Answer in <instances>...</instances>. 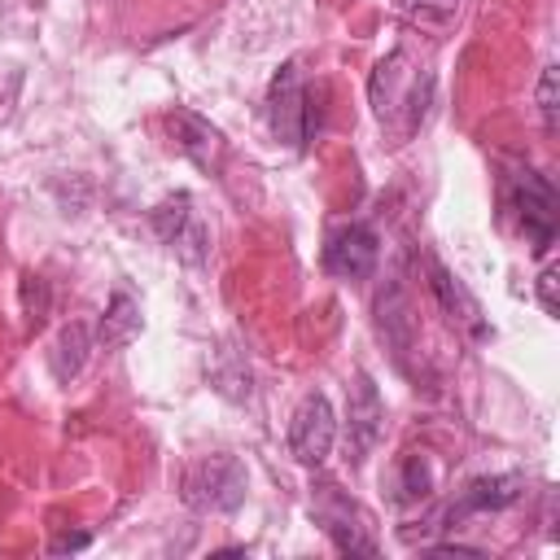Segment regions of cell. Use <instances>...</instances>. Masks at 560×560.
<instances>
[{"label":"cell","mask_w":560,"mask_h":560,"mask_svg":"<svg viewBox=\"0 0 560 560\" xmlns=\"http://www.w3.org/2000/svg\"><path fill=\"white\" fill-rule=\"evenodd\" d=\"M368 96H372V114L385 131L389 144H407L424 114H429V101H433V70L424 61H416L407 48H394L385 52L376 66H372V79H368Z\"/></svg>","instance_id":"obj_1"},{"label":"cell","mask_w":560,"mask_h":560,"mask_svg":"<svg viewBox=\"0 0 560 560\" xmlns=\"http://www.w3.org/2000/svg\"><path fill=\"white\" fill-rule=\"evenodd\" d=\"M508 192V210L516 214L521 232H525V245L542 258L551 245H556V228H560V201H556V188L534 171V166H516L503 184Z\"/></svg>","instance_id":"obj_2"},{"label":"cell","mask_w":560,"mask_h":560,"mask_svg":"<svg viewBox=\"0 0 560 560\" xmlns=\"http://www.w3.org/2000/svg\"><path fill=\"white\" fill-rule=\"evenodd\" d=\"M245 464L236 455H201L184 472V503L197 512H236L245 503Z\"/></svg>","instance_id":"obj_3"},{"label":"cell","mask_w":560,"mask_h":560,"mask_svg":"<svg viewBox=\"0 0 560 560\" xmlns=\"http://www.w3.org/2000/svg\"><path fill=\"white\" fill-rule=\"evenodd\" d=\"M267 122H271V136L289 149H302L311 140V127L319 122L315 105H311V92L298 74V61H284L267 88Z\"/></svg>","instance_id":"obj_4"},{"label":"cell","mask_w":560,"mask_h":560,"mask_svg":"<svg viewBox=\"0 0 560 560\" xmlns=\"http://www.w3.org/2000/svg\"><path fill=\"white\" fill-rule=\"evenodd\" d=\"M311 508H315V521L324 525L328 542H332L341 556H368V560H372V556L381 551L376 538H372V529L363 525V512H359L332 481H319V486H315Z\"/></svg>","instance_id":"obj_5"},{"label":"cell","mask_w":560,"mask_h":560,"mask_svg":"<svg viewBox=\"0 0 560 560\" xmlns=\"http://www.w3.org/2000/svg\"><path fill=\"white\" fill-rule=\"evenodd\" d=\"M332 438H337V416H332V402L324 394H306L289 420V455L306 468L324 464L328 451H332Z\"/></svg>","instance_id":"obj_6"},{"label":"cell","mask_w":560,"mask_h":560,"mask_svg":"<svg viewBox=\"0 0 560 560\" xmlns=\"http://www.w3.org/2000/svg\"><path fill=\"white\" fill-rule=\"evenodd\" d=\"M381 433H385V402H381L372 376L354 372L350 407H346V455H350V464H363L372 455V446L381 442Z\"/></svg>","instance_id":"obj_7"},{"label":"cell","mask_w":560,"mask_h":560,"mask_svg":"<svg viewBox=\"0 0 560 560\" xmlns=\"http://www.w3.org/2000/svg\"><path fill=\"white\" fill-rule=\"evenodd\" d=\"M381 258V241L368 223H341L337 232H328V245H324V271L337 276V280H363L372 276Z\"/></svg>","instance_id":"obj_8"},{"label":"cell","mask_w":560,"mask_h":560,"mask_svg":"<svg viewBox=\"0 0 560 560\" xmlns=\"http://www.w3.org/2000/svg\"><path fill=\"white\" fill-rule=\"evenodd\" d=\"M153 232L166 241V245H175L179 249V258H188V262H201L206 258V241H210V232L197 223V214H192V197L188 192H175V197H166L153 214Z\"/></svg>","instance_id":"obj_9"},{"label":"cell","mask_w":560,"mask_h":560,"mask_svg":"<svg viewBox=\"0 0 560 560\" xmlns=\"http://www.w3.org/2000/svg\"><path fill=\"white\" fill-rule=\"evenodd\" d=\"M166 127H171V144H175L184 158H192L201 171H219V166H223V153H228L223 131L210 127L201 114H192V109H171V114H166Z\"/></svg>","instance_id":"obj_10"},{"label":"cell","mask_w":560,"mask_h":560,"mask_svg":"<svg viewBox=\"0 0 560 560\" xmlns=\"http://www.w3.org/2000/svg\"><path fill=\"white\" fill-rule=\"evenodd\" d=\"M521 494H525V481L512 477V472H499V477H472V481L459 490V499L451 503L446 521H464V516H472V512H499V508H512Z\"/></svg>","instance_id":"obj_11"},{"label":"cell","mask_w":560,"mask_h":560,"mask_svg":"<svg viewBox=\"0 0 560 560\" xmlns=\"http://www.w3.org/2000/svg\"><path fill=\"white\" fill-rule=\"evenodd\" d=\"M424 276H429V289H433V298H438V306L446 311V319L451 324H464L472 337H486V324H481V306L472 302V293L438 262V258H424Z\"/></svg>","instance_id":"obj_12"},{"label":"cell","mask_w":560,"mask_h":560,"mask_svg":"<svg viewBox=\"0 0 560 560\" xmlns=\"http://www.w3.org/2000/svg\"><path fill=\"white\" fill-rule=\"evenodd\" d=\"M140 328H144V319H140L136 298H131L127 289H118V293L109 298L105 315H101V346H105V350H118V346L136 341V337H140Z\"/></svg>","instance_id":"obj_13"},{"label":"cell","mask_w":560,"mask_h":560,"mask_svg":"<svg viewBox=\"0 0 560 560\" xmlns=\"http://www.w3.org/2000/svg\"><path fill=\"white\" fill-rule=\"evenodd\" d=\"M88 350H92V332H88V324H66V328L57 332V341H52V354H48L52 376H57L61 385H70V381L83 372Z\"/></svg>","instance_id":"obj_14"},{"label":"cell","mask_w":560,"mask_h":560,"mask_svg":"<svg viewBox=\"0 0 560 560\" xmlns=\"http://www.w3.org/2000/svg\"><path fill=\"white\" fill-rule=\"evenodd\" d=\"M394 9L416 26H446L459 13V0H394Z\"/></svg>","instance_id":"obj_15"},{"label":"cell","mask_w":560,"mask_h":560,"mask_svg":"<svg viewBox=\"0 0 560 560\" xmlns=\"http://www.w3.org/2000/svg\"><path fill=\"white\" fill-rule=\"evenodd\" d=\"M398 472H402V481H398V499L402 503H416V499H424L433 490V477H429V468H424L420 455H402Z\"/></svg>","instance_id":"obj_16"},{"label":"cell","mask_w":560,"mask_h":560,"mask_svg":"<svg viewBox=\"0 0 560 560\" xmlns=\"http://www.w3.org/2000/svg\"><path fill=\"white\" fill-rule=\"evenodd\" d=\"M556 88H560V70H556V66H547V70H542V79H538V109H542V122H547V131H556V122H560Z\"/></svg>","instance_id":"obj_17"},{"label":"cell","mask_w":560,"mask_h":560,"mask_svg":"<svg viewBox=\"0 0 560 560\" xmlns=\"http://www.w3.org/2000/svg\"><path fill=\"white\" fill-rule=\"evenodd\" d=\"M22 298H26V324L39 328L44 315H48V289L39 276H22Z\"/></svg>","instance_id":"obj_18"},{"label":"cell","mask_w":560,"mask_h":560,"mask_svg":"<svg viewBox=\"0 0 560 560\" xmlns=\"http://www.w3.org/2000/svg\"><path fill=\"white\" fill-rule=\"evenodd\" d=\"M556 284H560V267H556V262H547V267H542V276H538V302H542V311H547V315H556V311H560V302H556Z\"/></svg>","instance_id":"obj_19"},{"label":"cell","mask_w":560,"mask_h":560,"mask_svg":"<svg viewBox=\"0 0 560 560\" xmlns=\"http://www.w3.org/2000/svg\"><path fill=\"white\" fill-rule=\"evenodd\" d=\"M433 556H486L481 547H464V542H438V547H429Z\"/></svg>","instance_id":"obj_20"},{"label":"cell","mask_w":560,"mask_h":560,"mask_svg":"<svg viewBox=\"0 0 560 560\" xmlns=\"http://www.w3.org/2000/svg\"><path fill=\"white\" fill-rule=\"evenodd\" d=\"M79 547H88V534H61V538H52L48 551H79Z\"/></svg>","instance_id":"obj_21"}]
</instances>
